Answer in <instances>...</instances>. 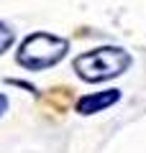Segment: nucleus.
<instances>
[{
	"label": "nucleus",
	"mask_w": 146,
	"mask_h": 153,
	"mask_svg": "<svg viewBox=\"0 0 146 153\" xmlns=\"http://www.w3.org/2000/svg\"><path fill=\"white\" fill-rule=\"evenodd\" d=\"M67 49H69V44H67L64 38H59V36H51V33H33V36H28L21 44L18 64L26 66V69H31V71L49 69V66H54L56 61L64 59Z\"/></svg>",
	"instance_id": "f03ea898"
},
{
	"label": "nucleus",
	"mask_w": 146,
	"mask_h": 153,
	"mask_svg": "<svg viewBox=\"0 0 146 153\" xmlns=\"http://www.w3.org/2000/svg\"><path fill=\"white\" fill-rule=\"evenodd\" d=\"M8 110V100H5V94H0V115Z\"/></svg>",
	"instance_id": "39448f33"
},
{
	"label": "nucleus",
	"mask_w": 146,
	"mask_h": 153,
	"mask_svg": "<svg viewBox=\"0 0 146 153\" xmlns=\"http://www.w3.org/2000/svg\"><path fill=\"white\" fill-rule=\"evenodd\" d=\"M11 44H13V31L5 26V23H0V54L11 49Z\"/></svg>",
	"instance_id": "20e7f679"
},
{
	"label": "nucleus",
	"mask_w": 146,
	"mask_h": 153,
	"mask_svg": "<svg viewBox=\"0 0 146 153\" xmlns=\"http://www.w3.org/2000/svg\"><path fill=\"white\" fill-rule=\"evenodd\" d=\"M120 100L118 89H105V92H95V94H87L77 102V112L80 115H92V112H100V110L110 107Z\"/></svg>",
	"instance_id": "7ed1b4c3"
},
{
	"label": "nucleus",
	"mask_w": 146,
	"mask_h": 153,
	"mask_svg": "<svg viewBox=\"0 0 146 153\" xmlns=\"http://www.w3.org/2000/svg\"><path fill=\"white\" fill-rule=\"evenodd\" d=\"M131 66V56L118 46H103V49L87 51L75 59V71L85 82H105L123 74Z\"/></svg>",
	"instance_id": "f257e3e1"
}]
</instances>
